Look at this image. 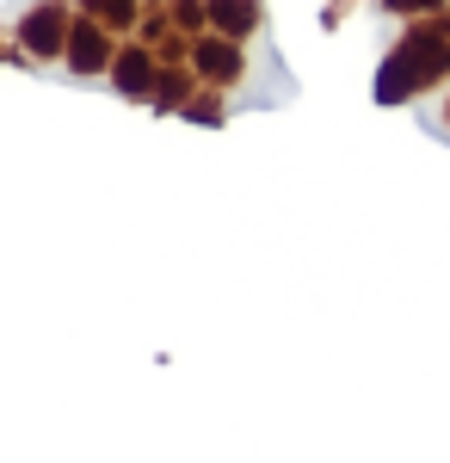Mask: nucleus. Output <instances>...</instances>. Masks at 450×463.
<instances>
[{"instance_id":"nucleus-7","label":"nucleus","mask_w":450,"mask_h":463,"mask_svg":"<svg viewBox=\"0 0 450 463\" xmlns=\"http://www.w3.org/2000/svg\"><path fill=\"white\" fill-rule=\"evenodd\" d=\"M204 6H210V32H222V37L253 43L266 32V0H204Z\"/></svg>"},{"instance_id":"nucleus-10","label":"nucleus","mask_w":450,"mask_h":463,"mask_svg":"<svg viewBox=\"0 0 450 463\" xmlns=\"http://www.w3.org/2000/svg\"><path fill=\"white\" fill-rule=\"evenodd\" d=\"M229 99H235V93H222V87H204V80H198V93L185 99L179 118H192V124H229Z\"/></svg>"},{"instance_id":"nucleus-9","label":"nucleus","mask_w":450,"mask_h":463,"mask_svg":"<svg viewBox=\"0 0 450 463\" xmlns=\"http://www.w3.org/2000/svg\"><path fill=\"white\" fill-rule=\"evenodd\" d=\"M74 13L99 19L105 32H117V37H136L142 25V0H74Z\"/></svg>"},{"instance_id":"nucleus-6","label":"nucleus","mask_w":450,"mask_h":463,"mask_svg":"<svg viewBox=\"0 0 450 463\" xmlns=\"http://www.w3.org/2000/svg\"><path fill=\"white\" fill-rule=\"evenodd\" d=\"M136 37L155 50V62L167 69V62H192V37L179 32L173 19L161 13V6H142V25H136Z\"/></svg>"},{"instance_id":"nucleus-13","label":"nucleus","mask_w":450,"mask_h":463,"mask_svg":"<svg viewBox=\"0 0 450 463\" xmlns=\"http://www.w3.org/2000/svg\"><path fill=\"white\" fill-rule=\"evenodd\" d=\"M432 124L450 137V87H445V93H432Z\"/></svg>"},{"instance_id":"nucleus-8","label":"nucleus","mask_w":450,"mask_h":463,"mask_svg":"<svg viewBox=\"0 0 450 463\" xmlns=\"http://www.w3.org/2000/svg\"><path fill=\"white\" fill-rule=\"evenodd\" d=\"M198 93V74H192V62H167V69L155 74V99L148 106L155 111H185V99Z\"/></svg>"},{"instance_id":"nucleus-4","label":"nucleus","mask_w":450,"mask_h":463,"mask_svg":"<svg viewBox=\"0 0 450 463\" xmlns=\"http://www.w3.org/2000/svg\"><path fill=\"white\" fill-rule=\"evenodd\" d=\"M117 43H124L117 32H105L99 19L74 13V32H69V50H62V69L80 74V80H105V74H111V56H117Z\"/></svg>"},{"instance_id":"nucleus-12","label":"nucleus","mask_w":450,"mask_h":463,"mask_svg":"<svg viewBox=\"0 0 450 463\" xmlns=\"http://www.w3.org/2000/svg\"><path fill=\"white\" fill-rule=\"evenodd\" d=\"M370 6H377V13H389V19L401 25V19H419V13H438L445 0H370Z\"/></svg>"},{"instance_id":"nucleus-2","label":"nucleus","mask_w":450,"mask_h":463,"mask_svg":"<svg viewBox=\"0 0 450 463\" xmlns=\"http://www.w3.org/2000/svg\"><path fill=\"white\" fill-rule=\"evenodd\" d=\"M69 32H74V0H37V6L19 13V25H13V50H19V62L50 69V62H62Z\"/></svg>"},{"instance_id":"nucleus-11","label":"nucleus","mask_w":450,"mask_h":463,"mask_svg":"<svg viewBox=\"0 0 450 463\" xmlns=\"http://www.w3.org/2000/svg\"><path fill=\"white\" fill-rule=\"evenodd\" d=\"M161 13H167V19H173L185 37L210 32V6H204V0H161Z\"/></svg>"},{"instance_id":"nucleus-3","label":"nucleus","mask_w":450,"mask_h":463,"mask_svg":"<svg viewBox=\"0 0 450 463\" xmlns=\"http://www.w3.org/2000/svg\"><path fill=\"white\" fill-rule=\"evenodd\" d=\"M192 74L204 87H222V93H241L247 74H253V56H247L241 37H222V32H198L192 37Z\"/></svg>"},{"instance_id":"nucleus-5","label":"nucleus","mask_w":450,"mask_h":463,"mask_svg":"<svg viewBox=\"0 0 450 463\" xmlns=\"http://www.w3.org/2000/svg\"><path fill=\"white\" fill-rule=\"evenodd\" d=\"M155 74H161L155 50H148L142 37H124V43H117V56H111V74H105V80H111V93H117V99H142V106H148V99H155Z\"/></svg>"},{"instance_id":"nucleus-15","label":"nucleus","mask_w":450,"mask_h":463,"mask_svg":"<svg viewBox=\"0 0 450 463\" xmlns=\"http://www.w3.org/2000/svg\"><path fill=\"white\" fill-rule=\"evenodd\" d=\"M142 6H161V0H142Z\"/></svg>"},{"instance_id":"nucleus-14","label":"nucleus","mask_w":450,"mask_h":463,"mask_svg":"<svg viewBox=\"0 0 450 463\" xmlns=\"http://www.w3.org/2000/svg\"><path fill=\"white\" fill-rule=\"evenodd\" d=\"M6 56H19V50H6V43H0V62H6Z\"/></svg>"},{"instance_id":"nucleus-1","label":"nucleus","mask_w":450,"mask_h":463,"mask_svg":"<svg viewBox=\"0 0 450 463\" xmlns=\"http://www.w3.org/2000/svg\"><path fill=\"white\" fill-rule=\"evenodd\" d=\"M445 87H450V0L438 13L401 19L395 43L382 50V62H377L370 99L377 106H419V99H432Z\"/></svg>"}]
</instances>
